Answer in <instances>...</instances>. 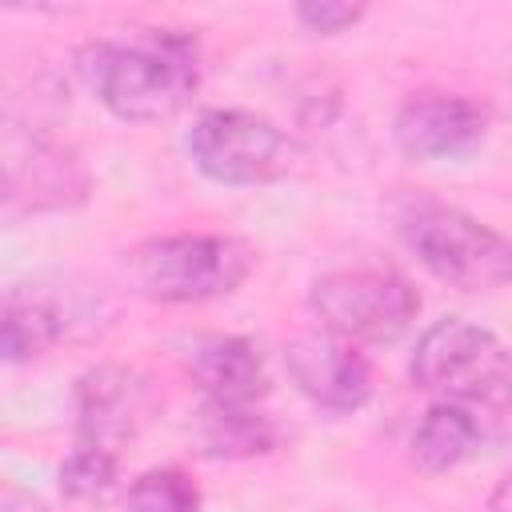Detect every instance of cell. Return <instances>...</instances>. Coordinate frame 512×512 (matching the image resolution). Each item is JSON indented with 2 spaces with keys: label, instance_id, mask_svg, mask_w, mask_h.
<instances>
[{
  "label": "cell",
  "instance_id": "obj_1",
  "mask_svg": "<svg viewBox=\"0 0 512 512\" xmlns=\"http://www.w3.org/2000/svg\"><path fill=\"white\" fill-rule=\"evenodd\" d=\"M88 92L124 124H164L200 88V48L180 28H132L88 40L76 56Z\"/></svg>",
  "mask_w": 512,
  "mask_h": 512
},
{
  "label": "cell",
  "instance_id": "obj_2",
  "mask_svg": "<svg viewBox=\"0 0 512 512\" xmlns=\"http://www.w3.org/2000/svg\"><path fill=\"white\" fill-rule=\"evenodd\" d=\"M408 376L440 404L488 416L512 412V348L484 324L444 316L424 328Z\"/></svg>",
  "mask_w": 512,
  "mask_h": 512
},
{
  "label": "cell",
  "instance_id": "obj_3",
  "mask_svg": "<svg viewBox=\"0 0 512 512\" xmlns=\"http://www.w3.org/2000/svg\"><path fill=\"white\" fill-rule=\"evenodd\" d=\"M396 228L408 252L448 288L496 292L512 284V236L456 204L412 196L404 200Z\"/></svg>",
  "mask_w": 512,
  "mask_h": 512
},
{
  "label": "cell",
  "instance_id": "obj_4",
  "mask_svg": "<svg viewBox=\"0 0 512 512\" xmlns=\"http://www.w3.org/2000/svg\"><path fill=\"white\" fill-rule=\"evenodd\" d=\"M256 268V248L228 232L152 236L128 252L132 288L156 304H208L232 296Z\"/></svg>",
  "mask_w": 512,
  "mask_h": 512
},
{
  "label": "cell",
  "instance_id": "obj_5",
  "mask_svg": "<svg viewBox=\"0 0 512 512\" xmlns=\"http://www.w3.org/2000/svg\"><path fill=\"white\" fill-rule=\"evenodd\" d=\"M188 160L200 176L224 188H256L284 180L300 148L296 140L268 116L248 108H208L188 128Z\"/></svg>",
  "mask_w": 512,
  "mask_h": 512
},
{
  "label": "cell",
  "instance_id": "obj_6",
  "mask_svg": "<svg viewBox=\"0 0 512 512\" xmlns=\"http://www.w3.org/2000/svg\"><path fill=\"white\" fill-rule=\"evenodd\" d=\"M308 304L324 332L348 344H392L420 316V292L408 276L380 264L332 268L312 280Z\"/></svg>",
  "mask_w": 512,
  "mask_h": 512
},
{
  "label": "cell",
  "instance_id": "obj_7",
  "mask_svg": "<svg viewBox=\"0 0 512 512\" xmlns=\"http://www.w3.org/2000/svg\"><path fill=\"white\" fill-rule=\"evenodd\" d=\"M92 196V172L84 156L48 128H4V212L44 216L76 212Z\"/></svg>",
  "mask_w": 512,
  "mask_h": 512
},
{
  "label": "cell",
  "instance_id": "obj_8",
  "mask_svg": "<svg viewBox=\"0 0 512 512\" xmlns=\"http://www.w3.org/2000/svg\"><path fill=\"white\" fill-rule=\"evenodd\" d=\"M76 444H100L120 452L160 412L156 384L128 364H92L72 388Z\"/></svg>",
  "mask_w": 512,
  "mask_h": 512
},
{
  "label": "cell",
  "instance_id": "obj_9",
  "mask_svg": "<svg viewBox=\"0 0 512 512\" xmlns=\"http://www.w3.org/2000/svg\"><path fill=\"white\" fill-rule=\"evenodd\" d=\"M284 368L296 384V392L328 412V416H352L372 400V368L364 352L332 332H300L284 344Z\"/></svg>",
  "mask_w": 512,
  "mask_h": 512
},
{
  "label": "cell",
  "instance_id": "obj_10",
  "mask_svg": "<svg viewBox=\"0 0 512 512\" xmlns=\"http://www.w3.org/2000/svg\"><path fill=\"white\" fill-rule=\"evenodd\" d=\"M488 108L464 92H416L392 120V140L408 160H464L488 136Z\"/></svg>",
  "mask_w": 512,
  "mask_h": 512
},
{
  "label": "cell",
  "instance_id": "obj_11",
  "mask_svg": "<svg viewBox=\"0 0 512 512\" xmlns=\"http://www.w3.org/2000/svg\"><path fill=\"white\" fill-rule=\"evenodd\" d=\"M184 368L192 376V384L204 392L208 404H240V408H256L272 380H268V364L260 356V348L248 336L236 332H208L196 336L188 344Z\"/></svg>",
  "mask_w": 512,
  "mask_h": 512
},
{
  "label": "cell",
  "instance_id": "obj_12",
  "mask_svg": "<svg viewBox=\"0 0 512 512\" xmlns=\"http://www.w3.org/2000/svg\"><path fill=\"white\" fill-rule=\"evenodd\" d=\"M68 308H60L56 296L36 288H8L4 316H0V352L8 364H28L48 356L68 336Z\"/></svg>",
  "mask_w": 512,
  "mask_h": 512
},
{
  "label": "cell",
  "instance_id": "obj_13",
  "mask_svg": "<svg viewBox=\"0 0 512 512\" xmlns=\"http://www.w3.org/2000/svg\"><path fill=\"white\" fill-rule=\"evenodd\" d=\"M480 420L476 412L468 408H456V404H432L420 424L412 428L408 436V456L420 472L428 476H444L452 468H460L464 460H472L480 452Z\"/></svg>",
  "mask_w": 512,
  "mask_h": 512
},
{
  "label": "cell",
  "instance_id": "obj_14",
  "mask_svg": "<svg viewBox=\"0 0 512 512\" xmlns=\"http://www.w3.org/2000/svg\"><path fill=\"white\" fill-rule=\"evenodd\" d=\"M196 436H200L204 456L212 460H252V456H268L280 448V428L272 424V416H264L260 408H240V404L204 400Z\"/></svg>",
  "mask_w": 512,
  "mask_h": 512
},
{
  "label": "cell",
  "instance_id": "obj_15",
  "mask_svg": "<svg viewBox=\"0 0 512 512\" xmlns=\"http://www.w3.org/2000/svg\"><path fill=\"white\" fill-rule=\"evenodd\" d=\"M116 476H120V452L100 444H76L56 468V484L64 500H76V504L104 500L116 488Z\"/></svg>",
  "mask_w": 512,
  "mask_h": 512
},
{
  "label": "cell",
  "instance_id": "obj_16",
  "mask_svg": "<svg viewBox=\"0 0 512 512\" xmlns=\"http://www.w3.org/2000/svg\"><path fill=\"white\" fill-rule=\"evenodd\" d=\"M128 512H200V488L180 468H148L132 480Z\"/></svg>",
  "mask_w": 512,
  "mask_h": 512
},
{
  "label": "cell",
  "instance_id": "obj_17",
  "mask_svg": "<svg viewBox=\"0 0 512 512\" xmlns=\"http://www.w3.org/2000/svg\"><path fill=\"white\" fill-rule=\"evenodd\" d=\"M364 16H368V8L364 4H348V0H304V4L292 8V20L308 36H344Z\"/></svg>",
  "mask_w": 512,
  "mask_h": 512
},
{
  "label": "cell",
  "instance_id": "obj_18",
  "mask_svg": "<svg viewBox=\"0 0 512 512\" xmlns=\"http://www.w3.org/2000/svg\"><path fill=\"white\" fill-rule=\"evenodd\" d=\"M0 512H48V504L32 492V488H20V484H4V496H0Z\"/></svg>",
  "mask_w": 512,
  "mask_h": 512
}]
</instances>
